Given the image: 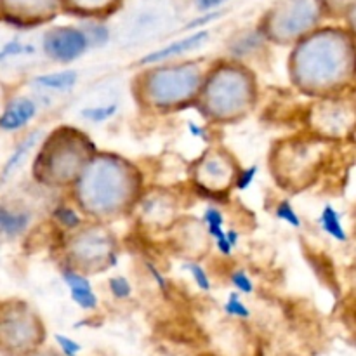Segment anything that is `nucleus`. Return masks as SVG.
Wrapping results in <instances>:
<instances>
[{"label":"nucleus","instance_id":"12","mask_svg":"<svg viewBox=\"0 0 356 356\" xmlns=\"http://www.w3.org/2000/svg\"><path fill=\"white\" fill-rule=\"evenodd\" d=\"M202 221H204L205 228H207V235L216 242V247H218L219 252H221L222 256H232V252L235 249L229 245L228 238H226L225 216H222L221 209L207 207L205 209Z\"/></svg>","mask_w":356,"mask_h":356},{"label":"nucleus","instance_id":"26","mask_svg":"<svg viewBox=\"0 0 356 356\" xmlns=\"http://www.w3.org/2000/svg\"><path fill=\"white\" fill-rule=\"evenodd\" d=\"M54 339L56 343H58V346L61 348L63 355L65 356H79L80 351H82V346H80L76 341H73L72 337L63 336V334H56Z\"/></svg>","mask_w":356,"mask_h":356},{"label":"nucleus","instance_id":"21","mask_svg":"<svg viewBox=\"0 0 356 356\" xmlns=\"http://www.w3.org/2000/svg\"><path fill=\"white\" fill-rule=\"evenodd\" d=\"M35 49L31 45L21 44L19 40H10L0 49V63L7 61V59H14L19 58V56H30L33 54Z\"/></svg>","mask_w":356,"mask_h":356},{"label":"nucleus","instance_id":"28","mask_svg":"<svg viewBox=\"0 0 356 356\" xmlns=\"http://www.w3.org/2000/svg\"><path fill=\"white\" fill-rule=\"evenodd\" d=\"M186 129H188V132H190L191 138L205 139V141H207V139H209L207 129H205L204 125L197 124V122H188V124H186Z\"/></svg>","mask_w":356,"mask_h":356},{"label":"nucleus","instance_id":"16","mask_svg":"<svg viewBox=\"0 0 356 356\" xmlns=\"http://www.w3.org/2000/svg\"><path fill=\"white\" fill-rule=\"evenodd\" d=\"M320 228L323 229L327 236L337 240V242H348V232L343 225V219H341V214L337 212V209L334 205L327 204L325 207L320 212Z\"/></svg>","mask_w":356,"mask_h":356},{"label":"nucleus","instance_id":"15","mask_svg":"<svg viewBox=\"0 0 356 356\" xmlns=\"http://www.w3.org/2000/svg\"><path fill=\"white\" fill-rule=\"evenodd\" d=\"M79 82V73L75 70H61V72L44 73L33 79V83L49 92H70Z\"/></svg>","mask_w":356,"mask_h":356},{"label":"nucleus","instance_id":"29","mask_svg":"<svg viewBox=\"0 0 356 356\" xmlns=\"http://www.w3.org/2000/svg\"><path fill=\"white\" fill-rule=\"evenodd\" d=\"M146 270L149 271V273L153 275V278H155V282H156V285H159L160 289H162L163 292H167V287H169V285H167V280L165 278H163V275L160 273L159 270H156L155 266H153L152 263H146Z\"/></svg>","mask_w":356,"mask_h":356},{"label":"nucleus","instance_id":"19","mask_svg":"<svg viewBox=\"0 0 356 356\" xmlns=\"http://www.w3.org/2000/svg\"><path fill=\"white\" fill-rule=\"evenodd\" d=\"M184 270L191 275V278H193V282L202 292H211L212 282L202 264L195 263V261H188V263H184Z\"/></svg>","mask_w":356,"mask_h":356},{"label":"nucleus","instance_id":"22","mask_svg":"<svg viewBox=\"0 0 356 356\" xmlns=\"http://www.w3.org/2000/svg\"><path fill=\"white\" fill-rule=\"evenodd\" d=\"M275 216H277L280 221L287 222L289 226H292V228H301L302 226L301 218H299L294 205H292L289 200H282L280 204L277 205V209H275Z\"/></svg>","mask_w":356,"mask_h":356},{"label":"nucleus","instance_id":"1","mask_svg":"<svg viewBox=\"0 0 356 356\" xmlns=\"http://www.w3.org/2000/svg\"><path fill=\"white\" fill-rule=\"evenodd\" d=\"M132 190L131 172L113 156H103L86 167V174L79 179L80 202L83 209L94 212L118 211L129 198Z\"/></svg>","mask_w":356,"mask_h":356},{"label":"nucleus","instance_id":"5","mask_svg":"<svg viewBox=\"0 0 356 356\" xmlns=\"http://www.w3.org/2000/svg\"><path fill=\"white\" fill-rule=\"evenodd\" d=\"M89 49L86 31L79 28H54L44 38V51L58 63H72Z\"/></svg>","mask_w":356,"mask_h":356},{"label":"nucleus","instance_id":"17","mask_svg":"<svg viewBox=\"0 0 356 356\" xmlns=\"http://www.w3.org/2000/svg\"><path fill=\"white\" fill-rule=\"evenodd\" d=\"M118 113V103H101L94 106H86L79 111L80 118L90 124H104Z\"/></svg>","mask_w":356,"mask_h":356},{"label":"nucleus","instance_id":"2","mask_svg":"<svg viewBox=\"0 0 356 356\" xmlns=\"http://www.w3.org/2000/svg\"><path fill=\"white\" fill-rule=\"evenodd\" d=\"M83 136H79V139H66V141H51L47 145L54 152L42 153L35 160V172L38 170V177L42 181L51 183H68L79 177L80 169L83 167Z\"/></svg>","mask_w":356,"mask_h":356},{"label":"nucleus","instance_id":"7","mask_svg":"<svg viewBox=\"0 0 356 356\" xmlns=\"http://www.w3.org/2000/svg\"><path fill=\"white\" fill-rule=\"evenodd\" d=\"M104 233H83L80 238L75 240V256L76 259L80 257L82 263L80 264H106L110 263L111 266L117 261V252L111 247L108 236H103ZM108 266V264H106Z\"/></svg>","mask_w":356,"mask_h":356},{"label":"nucleus","instance_id":"13","mask_svg":"<svg viewBox=\"0 0 356 356\" xmlns=\"http://www.w3.org/2000/svg\"><path fill=\"white\" fill-rule=\"evenodd\" d=\"M40 136H42L40 131H33V132H30V134L24 136V138L17 143L16 148H14L13 153L9 155V159H7L6 163H3L2 170H0V184L7 183V181L10 179V176H13V174L19 169V165L24 162V159L28 156V153H30L31 149L37 146Z\"/></svg>","mask_w":356,"mask_h":356},{"label":"nucleus","instance_id":"14","mask_svg":"<svg viewBox=\"0 0 356 356\" xmlns=\"http://www.w3.org/2000/svg\"><path fill=\"white\" fill-rule=\"evenodd\" d=\"M31 222L28 211H16L7 205H0V236L2 238H16L23 235Z\"/></svg>","mask_w":356,"mask_h":356},{"label":"nucleus","instance_id":"10","mask_svg":"<svg viewBox=\"0 0 356 356\" xmlns=\"http://www.w3.org/2000/svg\"><path fill=\"white\" fill-rule=\"evenodd\" d=\"M63 282L68 285L70 298H72V301L75 302L80 309H83V312H92V309L97 308L99 299H97L89 278L83 277V275L79 273L76 270L65 268V270H63Z\"/></svg>","mask_w":356,"mask_h":356},{"label":"nucleus","instance_id":"18","mask_svg":"<svg viewBox=\"0 0 356 356\" xmlns=\"http://www.w3.org/2000/svg\"><path fill=\"white\" fill-rule=\"evenodd\" d=\"M225 313L228 316H232V318H242V320L250 318L249 306L242 301V298H240V294L236 291L229 292L228 299H226L225 302Z\"/></svg>","mask_w":356,"mask_h":356},{"label":"nucleus","instance_id":"24","mask_svg":"<svg viewBox=\"0 0 356 356\" xmlns=\"http://www.w3.org/2000/svg\"><path fill=\"white\" fill-rule=\"evenodd\" d=\"M229 280H232L233 287L236 289L238 294H252L254 292V282L250 280V277L243 270L233 271L229 275Z\"/></svg>","mask_w":356,"mask_h":356},{"label":"nucleus","instance_id":"27","mask_svg":"<svg viewBox=\"0 0 356 356\" xmlns=\"http://www.w3.org/2000/svg\"><path fill=\"white\" fill-rule=\"evenodd\" d=\"M89 45H103L108 42V31L101 26H92L89 30V33H86Z\"/></svg>","mask_w":356,"mask_h":356},{"label":"nucleus","instance_id":"30","mask_svg":"<svg viewBox=\"0 0 356 356\" xmlns=\"http://www.w3.org/2000/svg\"><path fill=\"white\" fill-rule=\"evenodd\" d=\"M197 2H198V6L202 7V9H211V7L219 6L222 0H197Z\"/></svg>","mask_w":356,"mask_h":356},{"label":"nucleus","instance_id":"6","mask_svg":"<svg viewBox=\"0 0 356 356\" xmlns=\"http://www.w3.org/2000/svg\"><path fill=\"white\" fill-rule=\"evenodd\" d=\"M235 177L232 160L219 152L202 156L197 167V183L214 193H221L229 183H235Z\"/></svg>","mask_w":356,"mask_h":356},{"label":"nucleus","instance_id":"4","mask_svg":"<svg viewBox=\"0 0 356 356\" xmlns=\"http://www.w3.org/2000/svg\"><path fill=\"white\" fill-rule=\"evenodd\" d=\"M209 110L216 115L235 113L240 108L247 106L249 99V83L245 76L236 72H221L214 75V80L207 86Z\"/></svg>","mask_w":356,"mask_h":356},{"label":"nucleus","instance_id":"23","mask_svg":"<svg viewBox=\"0 0 356 356\" xmlns=\"http://www.w3.org/2000/svg\"><path fill=\"white\" fill-rule=\"evenodd\" d=\"M108 287H110L111 296L118 301H124V299H129L132 296V285L131 282L125 277L118 275V277H111L110 282H108Z\"/></svg>","mask_w":356,"mask_h":356},{"label":"nucleus","instance_id":"11","mask_svg":"<svg viewBox=\"0 0 356 356\" xmlns=\"http://www.w3.org/2000/svg\"><path fill=\"white\" fill-rule=\"evenodd\" d=\"M207 37H209L207 31H198V33L190 35V37L181 38V40L177 42H172V44L167 45V47L159 49V51L143 56L139 63H141V65H153V63L165 61V59L174 58V56H181L184 54V52H190L193 51V49L200 47V45L207 40Z\"/></svg>","mask_w":356,"mask_h":356},{"label":"nucleus","instance_id":"3","mask_svg":"<svg viewBox=\"0 0 356 356\" xmlns=\"http://www.w3.org/2000/svg\"><path fill=\"white\" fill-rule=\"evenodd\" d=\"M202 83V75L191 66H170L149 75V99L160 108L174 106L188 101Z\"/></svg>","mask_w":356,"mask_h":356},{"label":"nucleus","instance_id":"25","mask_svg":"<svg viewBox=\"0 0 356 356\" xmlns=\"http://www.w3.org/2000/svg\"><path fill=\"white\" fill-rule=\"evenodd\" d=\"M257 172H259V167L257 165H250L247 169L240 170L235 177V186L238 191H247L250 186H252L254 179H256Z\"/></svg>","mask_w":356,"mask_h":356},{"label":"nucleus","instance_id":"20","mask_svg":"<svg viewBox=\"0 0 356 356\" xmlns=\"http://www.w3.org/2000/svg\"><path fill=\"white\" fill-rule=\"evenodd\" d=\"M54 219L63 226V228H79L82 219H80L79 212L75 211L73 207H68V205H59L58 209L54 211Z\"/></svg>","mask_w":356,"mask_h":356},{"label":"nucleus","instance_id":"8","mask_svg":"<svg viewBox=\"0 0 356 356\" xmlns=\"http://www.w3.org/2000/svg\"><path fill=\"white\" fill-rule=\"evenodd\" d=\"M38 115V103L30 96H14L0 111V131L17 132Z\"/></svg>","mask_w":356,"mask_h":356},{"label":"nucleus","instance_id":"9","mask_svg":"<svg viewBox=\"0 0 356 356\" xmlns=\"http://www.w3.org/2000/svg\"><path fill=\"white\" fill-rule=\"evenodd\" d=\"M33 334V322L24 313V308H7V315L0 320V341L10 348H23Z\"/></svg>","mask_w":356,"mask_h":356}]
</instances>
